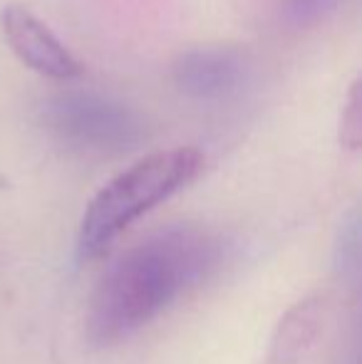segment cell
Wrapping results in <instances>:
<instances>
[{
    "label": "cell",
    "instance_id": "6da1fadb",
    "mask_svg": "<svg viewBox=\"0 0 362 364\" xmlns=\"http://www.w3.org/2000/svg\"><path fill=\"white\" fill-rule=\"evenodd\" d=\"M223 260V240L191 225L166 228L122 253L90 297L85 332L112 347L147 327Z\"/></svg>",
    "mask_w": 362,
    "mask_h": 364
},
{
    "label": "cell",
    "instance_id": "7a4b0ae2",
    "mask_svg": "<svg viewBox=\"0 0 362 364\" xmlns=\"http://www.w3.org/2000/svg\"><path fill=\"white\" fill-rule=\"evenodd\" d=\"M206 156L196 146L147 154L92 196L80 220L78 258L95 260L144 213L201 176Z\"/></svg>",
    "mask_w": 362,
    "mask_h": 364
},
{
    "label": "cell",
    "instance_id": "3957f363",
    "mask_svg": "<svg viewBox=\"0 0 362 364\" xmlns=\"http://www.w3.org/2000/svg\"><path fill=\"white\" fill-rule=\"evenodd\" d=\"M45 129L68 149L95 156H119L147 136L139 112L97 92H65L40 109Z\"/></svg>",
    "mask_w": 362,
    "mask_h": 364
},
{
    "label": "cell",
    "instance_id": "277c9868",
    "mask_svg": "<svg viewBox=\"0 0 362 364\" xmlns=\"http://www.w3.org/2000/svg\"><path fill=\"white\" fill-rule=\"evenodd\" d=\"M0 30L15 58L33 73L50 80H73L82 73L73 50L25 5H5L0 10Z\"/></svg>",
    "mask_w": 362,
    "mask_h": 364
},
{
    "label": "cell",
    "instance_id": "5b68a950",
    "mask_svg": "<svg viewBox=\"0 0 362 364\" xmlns=\"http://www.w3.org/2000/svg\"><path fill=\"white\" fill-rule=\"evenodd\" d=\"M176 90L188 100L218 102L236 95L248 77V63L238 50L211 45L181 53L171 68Z\"/></svg>",
    "mask_w": 362,
    "mask_h": 364
},
{
    "label": "cell",
    "instance_id": "8992f818",
    "mask_svg": "<svg viewBox=\"0 0 362 364\" xmlns=\"http://www.w3.org/2000/svg\"><path fill=\"white\" fill-rule=\"evenodd\" d=\"M328 322V302L313 295L295 302L273 332L266 364H303L315 350Z\"/></svg>",
    "mask_w": 362,
    "mask_h": 364
},
{
    "label": "cell",
    "instance_id": "52a82bcc",
    "mask_svg": "<svg viewBox=\"0 0 362 364\" xmlns=\"http://www.w3.org/2000/svg\"><path fill=\"white\" fill-rule=\"evenodd\" d=\"M340 144L348 151H358L362 144V117H360V82H353L348 102L340 117Z\"/></svg>",
    "mask_w": 362,
    "mask_h": 364
},
{
    "label": "cell",
    "instance_id": "ba28073f",
    "mask_svg": "<svg viewBox=\"0 0 362 364\" xmlns=\"http://www.w3.org/2000/svg\"><path fill=\"white\" fill-rule=\"evenodd\" d=\"M335 0H288V13L295 23H313L323 18Z\"/></svg>",
    "mask_w": 362,
    "mask_h": 364
}]
</instances>
